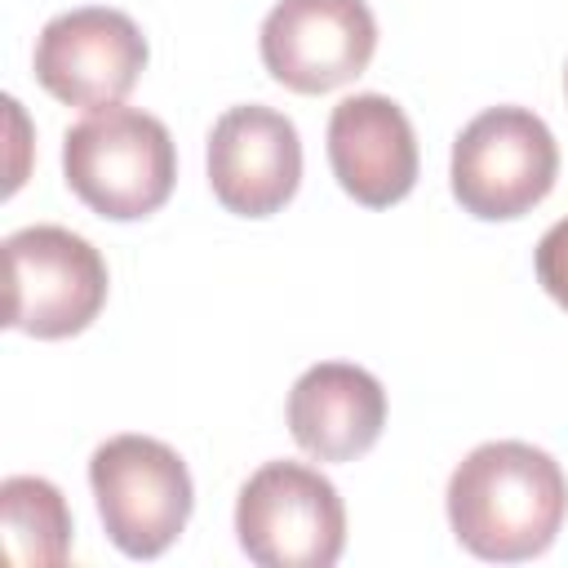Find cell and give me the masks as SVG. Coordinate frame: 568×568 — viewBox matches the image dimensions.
Returning a JSON list of instances; mask_svg holds the SVG:
<instances>
[{
    "label": "cell",
    "mask_w": 568,
    "mask_h": 568,
    "mask_svg": "<svg viewBox=\"0 0 568 568\" xmlns=\"http://www.w3.org/2000/svg\"><path fill=\"white\" fill-rule=\"evenodd\" d=\"M448 524L453 537L488 564H519L564 528L568 479L546 448L524 439H488L470 448L448 475Z\"/></svg>",
    "instance_id": "obj_1"
},
{
    "label": "cell",
    "mask_w": 568,
    "mask_h": 568,
    "mask_svg": "<svg viewBox=\"0 0 568 568\" xmlns=\"http://www.w3.org/2000/svg\"><path fill=\"white\" fill-rule=\"evenodd\" d=\"M62 173L80 204L111 222L155 213L178 182V151L164 120L138 106H98L62 138Z\"/></svg>",
    "instance_id": "obj_2"
},
{
    "label": "cell",
    "mask_w": 568,
    "mask_h": 568,
    "mask_svg": "<svg viewBox=\"0 0 568 568\" xmlns=\"http://www.w3.org/2000/svg\"><path fill=\"white\" fill-rule=\"evenodd\" d=\"M89 488L106 537L129 559L164 555L195 506L186 462L151 435H111L89 457Z\"/></svg>",
    "instance_id": "obj_3"
},
{
    "label": "cell",
    "mask_w": 568,
    "mask_h": 568,
    "mask_svg": "<svg viewBox=\"0 0 568 568\" xmlns=\"http://www.w3.org/2000/svg\"><path fill=\"white\" fill-rule=\"evenodd\" d=\"M559 178V146L528 106H488L453 142L448 182L457 204L479 222L532 213Z\"/></svg>",
    "instance_id": "obj_4"
},
{
    "label": "cell",
    "mask_w": 568,
    "mask_h": 568,
    "mask_svg": "<svg viewBox=\"0 0 568 568\" xmlns=\"http://www.w3.org/2000/svg\"><path fill=\"white\" fill-rule=\"evenodd\" d=\"M235 537L262 568H333L346 546V506L315 466L266 462L235 497Z\"/></svg>",
    "instance_id": "obj_5"
},
{
    "label": "cell",
    "mask_w": 568,
    "mask_h": 568,
    "mask_svg": "<svg viewBox=\"0 0 568 568\" xmlns=\"http://www.w3.org/2000/svg\"><path fill=\"white\" fill-rule=\"evenodd\" d=\"M9 257V315L4 324L58 342L71 333H84L98 311L106 306V262L102 253L67 231V226H22L4 240Z\"/></svg>",
    "instance_id": "obj_6"
},
{
    "label": "cell",
    "mask_w": 568,
    "mask_h": 568,
    "mask_svg": "<svg viewBox=\"0 0 568 568\" xmlns=\"http://www.w3.org/2000/svg\"><path fill=\"white\" fill-rule=\"evenodd\" d=\"M266 71L293 93H328L364 75L377 18L364 0H275L257 36Z\"/></svg>",
    "instance_id": "obj_7"
},
{
    "label": "cell",
    "mask_w": 568,
    "mask_h": 568,
    "mask_svg": "<svg viewBox=\"0 0 568 568\" xmlns=\"http://www.w3.org/2000/svg\"><path fill=\"white\" fill-rule=\"evenodd\" d=\"M146 67V36L106 4L67 9L36 40V80L67 106H115Z\"/></svg>",
    "instance_id": "obj_8"
},
{
    "label": "cell",
    "mask_w": 568,
    "mask_h": 568,
    "mask_svg": "<svg viewBox=\"0 0 568 568\" xmlns=\"http://www.w3.org/2000/svg\"><path fill=\"white\" fill-rule=\"evenodd\" d=\"M302 182L297 124L262 102L226 106L209 129V186L235 217L280 213Z\"/></svg>",
    "instance_id": "obj_9"
},
{
    "label": "cell",
    "mask_w": 568,
    "mask_h": 568,
    "mask_svg": "<svg viewBox=\"0 0 568 568\" xmlns=\"http://www.w3.org/2000/svg\"><path fill=\"white\" fill-rule=\"evenodd\" d=\"M328 164L351 200L368 209L399 204L417 182L413 120L386 93L342 98L328 115Z\"/></svg>",
    "instance_id": "obj_10"
},
{
    "label": "cell",
    "mask_w": 568,
    "mask_h": 568,
    "mask_svg": "<svg viewBox=\"0 0 568 568\" xmlns=\"http://www.w3.org/2000/svg\"><path fill=\"white\" fill-rule=\"evenodd\" d=\"M386 426L382 382L346 359L311 364L288 390V430L315 462L364 457Z\"/></svg>",
    "instance_id": "obj_11"
},
{
    "label": "cell",
    "mask_w": 568,
    "mask_h": 568,
    "mask_svg": "<svg viewBox=\"0 0 568 568\" xmlns=\"http://www.w3.org/2000/svg\"><path fill=\"white\" fill-rule=\"evenodd\" d=\"M4 559L18 568H58L71 555V510L58 484L40 475H9L0 484Z\"/></svg>",
    "instance_id": "obj_12"
},
{
    "label": "cell",
    "mask_w": 568,
    "mask_h": 568,
    "mask_svg": "<svg viewBox=\"0 0 568 568\" xmlns=\"http://www.w3.org/2000/svg\"><path fill=\"white\" fill-rule=\"evenodd\" d=\"M532 266H537L541 288L568 311V217H559V222L537 240Z\"/></svg>",
    "instance_id": "obj_13"
},
{
    "label": "cell",
    "mask_w": 568,
    "mask_h": 568,
    "mask_svg": "<svg viewBox=\"0 0 568 568\" xmlns=\"http://www.w3.org/2000/svg\"><path fill=\"white\" fill-rule=\"evenodd\" d=\"M564 89H568V71H564Z\"/></svg>",
    "instance_id": "obj_14"
}]
</instances>
